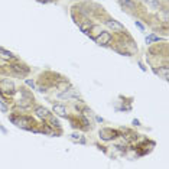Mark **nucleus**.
Listing matches in <instances>:
<instances>
[{"mask_svg":"<svg viewBox=\"0 0 169 169\" xmlns=\"http://www.w3.org/2000/svg\"><path fill=\"white\" fill-rule=\"evenodd\" d=\"M121 4L124 6V7H127V9H135V3L132 1V0H119Z\"/></svg>","mask_w":169,"mask_h":169,"instance_id":"8","label":"nucleus"},{"mask_svg":"<svg viewBox=\"0 0 169 169\" xmlns=\"http://www.w3.org/2000/svg\"><path fill=\"white\" fill-rule=\"evenodd\" d=\"M61 98H73V97H78V94L74 91V90H68V91H64V93H61L59 94Z\"/></svg>","mask_w":169,"mask_h":169,"instance_id":"6","label":"nucleus"},{"mask_svg":"<svg viewBox=\"0 0 169 169\" xmlns=\"http://www.w3.org/2000/svg\"><path fill=\"white\" fill-rule=\"evenodd\" d=\"M105 25H107L110 29H113V31H119V32L124 31V26H123L121 23H119L117 20H111V19H110V20H107V22H105Z\"/></svg>","mask_w":169,"mask_h":169,"instance_id":"2","label":"nucleus"},{"mask_svg":"<svg viewBox=\"0 0 169 169\" xmlns=\"http://www.w3.org/2000/svg\"><path fill=\"white\" fill-rule=\"evenodd\" d=\"M54 111H55L58 116H61V117H65V116H67V108H65L62 104H55L54 105Z\"/></svg>","mask_w":169,"mask_h":169,"instance_id":"5","label":"nucleus"},{"mask_svg":"<svg viewBox=\"0 0 169 169\" xmlns=\"http://www.w3.org/2000/svg\"><path fill=\"white\" fill-rule=\"evenodd\" d=\"M0 56L4 58V59H13L12 52H9V51H6V49H3V48H0Z\"/></svg>","mask_w":169,"mask_h":169,"instance_id":"7","label":"nucleus"},{"mask_svg":"<svg viewBox=\"0 0 169 169\" xmlns=\"http://www.w3.org/2000/svg\"><path fill=\"white\" fill-rule=\"evenodd\" d=\"M156 40H159V38H158L156 35H149V36L146 38V43H150V42H156Z\"/></svg>","mask_w":169,"mask_h":169,"instance_id":"11","label":"nucleus"},{"mask_svg":"<svg viewBox=\"0 0 169 169\" xmlns=\"http://www.w3.org/2000/svg\"><path fill=\"white\" fill-rule=\"evenodd\" d=\"M0 108H1V110H3V111H7V108H6V107H4V104H3V103H1V101H0Z\"/></svg>","mask_w":169,"mask_h":169,"instance_id":"15","label":"nucleus"},{"mask_svg":"<svg viewBox=\"0 0 169 169\" xmlns=\"http://www.w3.org/2000/svg\"><path fill=\"white\" fill-rule=\"evenodd\" d=\"M136 26H137V28H139V29H142V31L145 29V28H143V25L140 23V22H136Z\"/></svg>","mask_w":169,"mask_h":169,"instance_id":"14","label":"nucleus"},{"mask_svg":"<svg viewBox=\"0 0 169 169\" xmlns=\"http://www.w3.org/2000/svg\"><path fill=\"white\" fill-rule=\"evenodd\" d=\"M36 116L40 117V119H49V116H51V113H49L48 108H45V107H36Z\"/></svg>","mask_w":169,"mask_h":169,"instance_id":"3","label":"nucleus"},{"mask_svg":"<svg viewBox=\"0 0 169 169\" xmlns=\"http://www.w3.org/2000/svg\"><path fill=\"white\" fill-rule=\"evenodd\" d=\"M40 1H54V0H40Z\"/></svg>","mask_w":169,"mask_h":169,"instance_id":"17","label":"nucleus"},{"mask_svg":"<svg viewBox=\"0 0 169 169\" xmlns=\"http://www.w3.org/2000/svg\"><path fill=\"white\" fill-rule=\"evenodd\" d=\"M12 71L16 74H20V75H25V74L29 73V68H26V67H23V65H12Z\"/></svg>","mask_w":169,"mask_h":169,"instance_id":"4","label":"nucleus"},{"mask_svg":"<svg viewBox=\"0 0 169 169\" xmlns=\"http://www.w3.org/2000/svg\"><path fill=\"white\" fill-rule=\"evenodd\" d=\"M156 73L162 74V75H163V78H165V80H168V67H163L162 70H159V71H156Z\"/></svg>","mask_w":169,"mask_h":169,"instance_id":"10","label":"nucleus"},{"mask_svg":"<svg viewBox=\"0 0 169 169\" xmlns=\"http://www.w3.org/2000/svg\"><path fill=\"white\" fill-rule=\"evenodd\" d=\"M146 4H149V6H152V7H158L159 6V1L158 0H145Z\"/></svg>","mask_w":169,"mask_h":169,"instance_id":"9","label":"nucleus"},{"mask_svg":"<svg viewBox=\"0 0 169 169\" xmlns=\"http://www.w3.org/2000/svg\"><path fill=\"white\" fill-rule=\"evenodd\" d=\"M133 124H136V126H139L140 123H139V120H136V119H135V120H133Z\"/></svg>","mask_w":169,"mask_h":169,"instance_id":"16","label":"nucleus"},{"mask_svg":"<svg viewBox=\"0 0 169 169\" xmlns=\"http://www.w3.org/2000/svg\"><path fill=\"white\" fill-rule=\"evenodd\" d=\"M101 35L98 36V38H93V39L96 40L98 45H105V43H108L110 42V39H111V35L108 32H100Z\"/></svg>","mask_w":169,"mask_h":169,"instance_id":"1","label":"nucleus"},{"mask_svg":"<svg viewBox=\"0 0 169 169\" xmlns=\"http://www.w3.org/2000/svg\"><path fill=\"white\" fill-rule=\"evenodd\" d=\"M49 119H51V123H52V126H55V127H59V121L56 120L55 117H51V116H49Z\"/></svg>","mask_w":169,"mask_h":169,"instance_id":"12","label":"nucleus"},{"mask_svg":"<svg viewBox=\"0 0 169 169\" xmlns=\"http://www.w3.org/2000/svg\"><path fill=\"white\" fill-rule=\"evenodd\" d=\"M26 85H29V87H35V82H33L32 80H26Z\"/></svg>","mask_w":169,"mask_h":169,"instance_id":"13","label":"nucleus"}]
</instances>
